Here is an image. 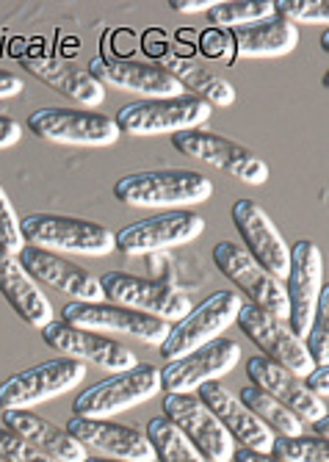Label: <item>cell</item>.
Masks as SVG:
<instances>
[{
    "instance_id": "1",
    "label": "cell",
    "mask_w": 329,
    "mask_h": 462,
    "mask_svg": "<svg viewBox=\"0 0 329 462\" xmlns=\"http://www.w3.org/2000/svg\"><path fill=\"white\" fill-rule=\"evenodd\" d=\"M114 197L131 208L202 205L214 197V180L194 170H144L119 178Z\"/></svg>"
},
{
    "instance_id": "2",
    "label": "cell",
    "mask_w": 329,
    "mask_h": 462,
    "mask_svg": "<svg viewBox=\"0 0 329 462\" xmlns=\"http://www.w3.org/2000/svg\"><path fill=\"white\" fill-rule=\"evenodd\" d=\"M214 106L194 95L180 97H158V100H139L122 106L114 116L119 125V134H128L136 139L150 136H175L183 131H194L202 122H208Z\"/></svg>"
},
{
    "instance_id": "3",
    "label": "cell",
    "mask_w": 329,
    "mask_h": 462,
    "mask_svg": "<svg viewBox=\"0 0 329 462\" xmlns=\"http://www.w3.org/2000/svg\"><path fill=\"white\" fill-rule=\"evenodd\" d=\"M25 246L48 252H78V255H108L114 252V233L105 225L64 217V214H31L20 222Z\"/></svg>"
},
{
    "instance_id": "4",
    "label": "cell",
    "mask_w": 329,
    "mask_h": 462,
    "mask_svg": "<svg viewBox=\"0 0 329 462\" xmlns=\"http://www.w3.org/2000/svg\"><path fill=\"white\" fill-rule=\"evenodd\" d=\"M241 305H243V300L233 291L211 293L208 300H202L199 305H194L180 321H175L169 327V335L158 346L160 357L167 363H172V360H180V357L191 355L194 349H199L205 344L216 341L230 324H235V316H238Z\"/></svg>"
},
{
    "instance_id": "5",
    "label": "cell",
    "mask_w": 329,
    "mask_h": 462,
    "mask_svg": "<svg viewBox=\"0 0 329 462\" xmlns=\"http://www.w3.org/2000/svg\"><path fill=\"white\" fill-rule=\"evenodd\" d=\"M160 393V371L155 365L139 363L131 371L111 374L108 380L92 385L72 402V412L78 418H100L108 421L111 415L139 407Z\"/></svg>"
},
{
    "instance_id": "6",
    "label": "cell",
    "mask_w": 329,
    "mask_h": 462,
    "mask_svg": "<svg viewBox=\"0 0 329 462\" xmlns=\"http://www.w3.org/2000/svg\"><path fill=\"white\" fill-rule=\"evenodd\" d=\"M28 128L45 142L78 144V147H111L122 136L114 116L84 111V108H64V106L36 108L28 116Z\"/></svg>"
},
{
    "instance_id": "7",
    "label": "cell",
    "mask_w": 329,
    "mask_h": 462,
    "mask_svg": "<svg viewBox=\"0 0 329 462\" xmlns=\"http://www.w3.org/2000/svg\"><path fill=\"white\" fill-rule=\"evenodd\" d=\"M100 288L103 297L111 305L128 308V310H139L163 321H180L194 305L188 300V293H183L180 288L160 282V280H147V277H136L128 272H105L100 277Z\"/></svg>"
},
{
    "instance_id": "8",
    "label": "cell",
    "mask_w": 329,
    "mask_h": 462,
    "mask_svg": "<svg viewBox=\"0 0 329 462\" xmlns=\"http://www.w3.org/2000/svg\"><path fill=\"white\" fill-rule=\"evenodd\" d=\"M87 380V365L59 357V360H45L33 368H25L6 383H0V410H31L36 404H45L75 385Z\"/></svg>"
},
{
    "instance_id": "9",
    "label": "cell",
    "mask_w": 329,
    "mask_h": 462,
    "mask_svg": "<svg viewBox=\"0 0 329 462\" xmlns=\"http://www.w3.org/2000/svg\"><path fill=\"white\" fill-rule=\"evenodd\" d=\"M172 147L194 161H205L216 166V170L233 175L235 180L246 183V186H263L269 180V163L263 158H258L250 147H243L233 139H224L219 134L211 131H183L172 136Z\"/></svg>"
},
{
    "instance_id": "10",
    "label": "cell",
    "mask_w": 329,
    "mask_h": 462,
    "mask_svg": "<svg viewBox=\"0 0 329 462\" xmlns=\"http://www.w3.org/2000/svg\"><path fill=\"white\" fill-rule=\"evenodd\" d=\"M61 321L100 335H125V338H136L150 346H160L172 327L163 319L119 308L111 302H69L61 310Z\"/></svg>"
},
{
    "instance_id": "11",
    "label": "cell",
    "mask_w": 329,
    "mask_h": 462,
    "mask_svg": "<svg viewBox=\"0 0 329 462\" xmlns=\"http://www.w3.org/2000/svg\"><path fill=\"white\" fill-rule=\"evenodd\" d=\"M214 263L243 293V297L250 300V305H255L277 319H288L285 288L279 285L277 277L263 272V266L246 249H241L233 241H219L214 246Z\"/></svg>"
},
{
    "instance_id": "12",
    "label": "cell",
    "mask_w": 329,
    "mask_h": 462,
    "mask_svg": "<svg viewBox=\"0 0 329 462\" xmlns=\"http://www.w3.org/2000/svg\"><path fill=\"white\" fill-rule=\"evenodd\" d=\"M235 324L241 327V332L246 335V338L263 352V357H269L277 365L297 374L299 380L315 368L302 338H297L285 319H277V316H271V313H266L250 302H243L238 316H235Z\"/></svg>"
},
{
    "instance_id": "13",
    "label": "cell",
    "mask_w": 329,
    "mask_h": 462,
    "mask_svg": "<svg viewBox=\"0 0 329 462\" xmlns=\"http://www.w3.org/2000/svg\"><path fill=\"white\" fill-rule=\"evenodd\" d=\"M42 341L56 349L61 357L78 360V363H95L111 374L119 371H131L139 365V357L133 349H128L122 341L108 338V335L100 332H89V329H80L72 327L61 319H53L48 327H42Z\"/></svg>"
},
{
    "instance_id": "14",
    "label": "cell",
    "mask_w": 329,
    "mask_h": 462,
    "mask_svg": "<svg viewBox=\"0 0 329 462\" xmlns=\"http://www.w3.org/2000/svg\"><path fill=\"white\" fill-rule=\"evenodd\" d=\"M163 418L186 435V440L199 451L205 462H233L235 440L216 421V415L194 393H167L163 396Z\"/></svg>"
},
{
    "instance_id": "15",
    "label": "cell",
    "mask_w": 329,
    "mask_h": 462,
    "mask_svg": "<svg viewBox=\"0 0 329 462\" xmlns=\"http://www.w3.org/2000/svg\"><path fill=\"white\" fill-rule=\"evenodd\" d=\"M324 258L315 241L302 238L291 246V266H288V285H285V297H288V327L297 335L305 338L315 305L324 288Z\"/></svg>"
},
{
    "instance_id": "16",
    "label": "cell",
    "mask_w": 329,
    "mask_h": 462,
    "mask_svg": "<svg viewBox=\"0 0 329 462\" xmlns=\"http://www.w3.org/2000/svg\"><path fill=\"white\" fill-rule=\"evenodd\" d=\"M205 230V219L196 211H169L142 222H133L114 233V249L125 255H152V252H167L183 244H191Z\"/></svg>"
},
{
    "instance_id": "17",
    "label": "cell",
    "mask_w": 329,
    "mask_h": 462,
    "mask_svg": "<svg viewBox=\"0 0 329 462\" xmlns=\"http://www.w3.org/2000/svg\"><path fill=\"white\" fill-rule=\"evenodd\" d=\"M241 360V346L230 338H216L194 349L191 355L167 363L160 371V391L167 393H194L205 383H216L230 374Z\"/></svg>"
},
{
    "instance_id": "18",
    "label": "cell",
    "mask_w": 329,
    "mask_h": 462,
    "mask_svg": "<svg viewBox=\"0 0 329 462\" xmlns=\"http://www.w3.org/2000/svg\"><path fill=\"white\" fill-rule=\"evenodd\" d=\"M64 430L87 451H95V457L122 462H155V451L147 440V432L133 424H114L100 421V418L72 415Z\"/></svg>"
},
{
    "instance_id": "19",
    "label": "cell",
    "mask_w": 329,
    "mask_h": 462,
    "mask_svg": "<svg viewBox=\"0 0 329 462\" xmlns=\"http://www.w3.org/2000/svg\"><path fill=\"white\" fill-rule=\"evenodd\" d=\"M233 222L238 236L246 244V252L269 272L271 277H288L291 266V246L285 244L279 227L269 219V214L255 199H235L233 205Z\"/></svg>"
},
{
    "instance_id": "20",
    "label": "cell",
    "mask_w": 329,
    "mask_h": 462,
    "mask_svg": "<svg viewBox=\"0 0 329 462\" xmlns=\"http://www.w3.org/2000/svg\"><path fill=\"white\" fill-rule=\"evenodd\" d=\"M89 75L100 80L103 87L133 92V95H147V100L158 97H180L188 95L180 83L155 61H136V59H108L97 56L89 64Z\"/></svg>"
},
{
    "instance_id": "21",
    "label": "cell",
    "mask_w": 329,
    "mask_h": 462,
    "mask_svg": "<svg viewBox=\"0 0 329 462\" xmlns=\"http://www.w3.org/2000/svg\"><path fill=\"white\" fill-rule=\"evenodd\" d=\"M17 261L23 263V269L36 282H45V285H50V288H56L61 293H69V297H75V302H103L100 277L92 274L84 266L61 258L59 252L25 246L17 255Z\"/></svg>"
},
{
    "instance_id": "22",
    "label": "cell",
    "mask_w": 329,
    "mask_h": 462,
    "mask_svg": "<svg viewBox=\"0 0 329 462\" xmlns=\"http://www.w3.org/2000/svg\"><path fill=\"white\" fill-rule=\"evenodd\" d=\"M246 376H250V383L255 388H260L263 393H269L271 399H277L282 407L291 410L302 424H315L318 418L326 415V404L318 402L307 388L305 383L299 380L297 374H291L288 368L277 365L274 360L269 357H252L246 363Z\"/></svg>"
},
{
    "instance_id": "23",
    "label": "cell",
    "mask_w": 329,
    "mask_h": 462,
    "mask_svg": "<svg viewBox=\"0 0 329 462\" xmlns=\"http://www.w3.org/2000/svg\"><path fill=\"white\" fill-rule=\"evenodd\" d=\"M196 399L216 415V421L227 430V435L235 443H241V448L260 451V454L271 451L274 432H269L258 421V418L238 402V396L227 385H222V383H205V385L196 388Z\"/></svg>"
},
{
    "instance_id": "24",
    "label": "cell",
    "mask_w": 329,
    "mask_h": 462,
    "mask_svg": "<svg viewBox=\"0 0 329 462\" xmlns=\"http://www.w3.org/2000/svg\"><path fill=\"white\" fill-rule=\"evenodd\" d=\"M0 293L12 305V310L36 329L48 327L56 319L53 305L48 302L42 288L23 269L17 255H9L6 249H0Z\"/></svg>"
},
{
    "instance_id": "25",
    "label": "cell",
    "mask_w": 329,
    "mask_h": 462,
    "mask_svg": "<svg viewBox=\"0 0 329 462\" xmlns=\"http://www.w3.org/2000/svg\"><path fill=\"white\" fill-rule=\"evenodd\" d=\"M23 69H28L33 78H39L42 83H48L50 89L67 95L69 100H78L87 108H97L105 100V87L100 80H95L89 72H84L80 67L56 59V56H20Z\"/></svg>"
},
{
    "instance_id": "26",
    "label": "cell",
    "mask_w": 329,
    "mask_h": 462,
    "mask_svg": "<svg viewBox=\"0 0 329 462\" xmlns=\"http://www.w3.org/2000/svg\"><path fill=\"white\" fill-rule=\"evenodd\" d=\"M4 427L14 432L17 438L28 440L39 451H45L56 462H84L89 451L80 446L64 427H56L48 418L36 415L31 410H6Z\"/></svg>"
},
{
    "instance_id": "27",
    "label": "cell",
    "mask_w": 329,
    "mask_h": 462,
    "mask_svg": "<svg viewBox=\"0 0 329 462\" xmlns=\"http://www.w3.org/2000/svg\"><path fill=\"white\" fill-rule=\"evenodd\" d=\"M227 39H230V51L241 59H277L297 51L299 25L274 14L252 25L230 28Z\"/></svg>"
},
{
    "instance_id": "28",
    "label": "cell",
    "mask_w": 329,
    "mask_h": 462,
    "mask_svg": "<svg viewBox=\"0 0 329 462\" xmlns=\"http://www.w3.org/2000/svg\"><path fill=\"white\" fill-rule=\"evenodd\" d=\"M155 64L167 69L188 95L202 97L205 103L219 106V108H227V106L235 103L233 83L227 78H222V75H214L208 67L194 61V59H186V56H178V53H158Z\"/></svg>"
},
{
    "instance_id": "29",
    "label": "cell",
    "mask_w": 329,
    "mask_h": 462,
    "mask_svg": "<svg viewBox=\"0 0 329 462\" xmlns=\"http://www.w3.org/2000/svg\"><path fill=\"white\" fill-rule=\"evenodd\" d=\"M235 396L269 432H274V438H297V435H302V421H299V418L288 407H282L277 399L263 393L260 388L246 385Z\"/></svg>"
},
{
    "instance_id": "30",
    "label": "cell",
    "mask_w": 329,
    "mask_h": 462,
    "mask_svg": "<svg viewBox=\"0 0 329 462\" xmlns=\"http://www.w3.org/2000/svg\"><path fill=\"white\" fill-rule=\"evenodd\" d=\"M147 440L155 451V462H205L199 451L186 440V435L169 421V418H150L147 421Z\"/></svg>"
},
{
    "instance_id": "31",
    "label": "cell",
    "mask_w": 329,
    "mask_h": 462,
    "mask_svg": "<svg viewBox=\"0 0 329 462\" xmlns=\"http://www.w3.org/2000/svg\"><path fill=\"white\" fill-rule=\"evenodd\" d=\"M208 20L216 28H241V25H252L260 20L274 17V4L271 0H230V4H214L208 12Z\"/></svg>"
},
{
    "instance_id": "32",
    "label": "cell",
    "mask_w": 329,
    "mask_h": 462,
    "mask_svg": "<svg viewBox=\"0 0 329 462\" xmlns=\"http://www.w3.org/2000/svg\"><path fill=\"white\" fill-rule=\"evenodd\" d=\"M302 344H305V349H307L315 368L329 365V282H324V288H321L313 324H310Z\"/></svg>"
},
{
    "instance_id": "33",
    "label": "cell",
    "mask_w": 329,
    "mask_h": 462,
    "mask_svg": "<svg viewBox=\"0 0 329 462\" xmlns=\"http://www.w3.org/2000/svg\"><path fill=\"white\" fill-rule=\"evenodd\" d=\"M269 454L277 457L279 462H329L326 440H321V438H307V435H297V438H274Z\"/></svg>"
},
{
    "instance_id": "34",
    "label": "cell",
    "mask_w": 329,
    "mask_h": 462,
    "mask_svg": "<svg viewBox=\"0 0 329 462\" xmlns=\"http://www.w3.org/2000/svg\"><path fill=\"white\" fill-rule=\"evenodd\" d=\"M274 14L285 17L288 23H307V25H326L329 23V9L321 0H271Z\"/></svg>"
},
{
    "instance_id": "35",
    "label": "cell",
    "mask_w": 329,
    "mask_h": 462,
    "mask_svg": "<svg viewBox=\"0 0 329 462\" xmlns=\"http://www.w3.org/2000/svg\"><path fill=\"white\" fill-rule=\"evenodd\" d=\"M0 249H6L9 255H20L25 249V238L20 230V217L14 211L12 199L6 197V191L0 189Z\"/></svg>"
},
{
    "instance_id": "36",
    "label": "cell",
    "mask_w": 329,
    "mask_h": 462,
    "mask_svg": "<svg viewBox=\"0 0 329 462\" xmlns=\"http://www.w3.org/2000/svg\"><path fill=\"white\" fill-rule=\"evenodd\" d=\"M0 459L4 462H56L45 451H39L28 440L9 432L6 427H0Z\"/></svg>"
},
{
    "instance_id": "37",
    "label": "cell",
    "mask_w": 329,
    "mask_h": 462,
    "mask_svg": "<svg viewBox=\"0 0 329 462\" xmlns=\"http://www.w3.org/2000/svg\"><path fill=\"white\" fill-rule=\"evenodd\" d=\"M305 388H307L318 402L326 404V399H329V365L313 368V371L305 376Z\"/></svg>"
},
{
    "instance_id": "38",
    "label": "cell",
    "mask_w": 329,
    "mask_h": 462,
    "mask_svg": "<svg viewBox=\"0 0 329 462\" xmlns=\"http://www.w3.org/2000/svg\"><path fill=\"white\" fill-rule=\"evenodd\" d=\"M23 139V125L14 116L0 114V150L14 147Z\"/></svg>"
},
{
    "instance_id": "39",
    "label": "cell",
    "mask_w": 329,
    "mask_h": 462,
    "mask_svg": "<svg viewBox=\"0 0 329 462\" xmlns=\"http://www.w3.org/2000/svg\"><path fill=\"white\" fill-rule=\"evenodd\" d=\"M23 89H25L23 78H17L14 72L0 69V100H6V97H17Z\"/></svg>"
},
{
    "instance_id": "40",
    "label": "cell",
    "mask_w": 329,
    "mask_h": 462,
    "mask_svg": "<svg viewBox=\"0 0 329 462\" xmlns=\"http://www.w3.org/2000/svg\"><path fill=\"white\" fill-rule=\"evenodd\" d=\"M202 51L208 56H222V51H230V39L227 33H205L202 36Z\"/></svg>"
},
{
    "instance_id": "41",
    "label": "cell",
    "mask_w": 329,
    "mask_h": 462,
    "mask_svg": "<svg viewBox=\"0 0 329 462\" xmlns=\"http://www.w3.org/2000/svg\"><path fill=\"white\" fill-rule=\"evenodd\" d=\"M214 6V0H172L169 9L178 14H196V12H208Z\"/></svg>"
},
{
    "instance_id": "42",
    "label": "cell",
    "mask_w": 329,
    "mask_h": 462,
    "mask_svg": "<svg viewBox=\"0 0 329 462\" xmlns=\"http://www.w3.org/2000/svg\"><path fill=\"white\" fill-rule=\"evenodd\" d=\"M233 459L235 462H279L271 454H260V451H250V448H235L233 451Z\"/></svg>"
},
{
    "instance_id": "43",
    "label": "cell",
    "mask_w": 329,
    "mask_h": 462,
    "mask_svg": "<svg viewBox=\"0 0 329 462\" xmlns=\"http://www.w3.org/2000/svg\"><path fill=\"white\" fill-rule=\"evenodd\" d=\"M326 424H329V415H324V418H318V421L313 424V430H315V438H321V440H326V435H329V430H326Z\"/></svg>"
},
{
    "instance_id": "44",
    "label": "cell",
    "mask_w": 329,
    "mask_h": 462,
    "mask_svg": "<svg viewBox=\"0 0 329 462\" xmlns=\"http://www.w3.org/2000/svg\"><path fill=\"white\" fill-rule=\"evenodd\" d=\"M84 462H122V459H105V457H87Z\"/></svg>"
}]
</instances>
